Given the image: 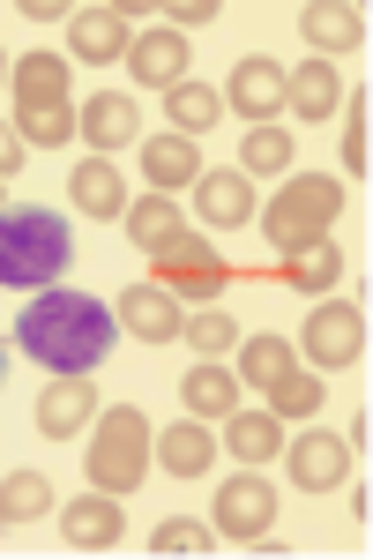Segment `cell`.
Instances as JSON below:
<instances>
[{"label":"cell","instance_id":"1","mask_svg":"<svg viewBox=\"0 0 373 560\" xmlns=\"http://www.w3.org/2000/svg\"><path fill=\"white\" fill-rule=\"evenodd\" d=\"M113 306L90 300V292H38L15 322V345L38 359L45 374H90L105 351H113Z\"/></svg>","mask_w":373,"mask_h":560},{"label":"cell","instance_id":"2","mask_svg":"<svg viewBox=\"0 0 373 560\" xmlns=\"http://www.w3.org/2000/svg\"><path fill=\"white\" fill-rule=\"evenodd\" d=\"M68 261H75V240L60 210H38V202L0 210V292H45L68 277Z\"/></svg>","mask_w":373,"mask_h":560},{"label":"cell","instance_id":"3","mask_svg":"<svg viewBox=\"0 0 373 560\" xmlns=\"http://www.w3.org/2000/svg\"><path fill=\"white\" fill-rule=\"evenodd\" d=\"M254 217H261L269 247L291 261V255H306V247L329 240V224L343 217V179H336V173H299V179H284Z\"/></svg>","mask_w":373,"mask_h":560},{"label":"cell","instance_id":"4","mask_svg":"<svg viewBox=\"0 0 373 560\" xmlns=\"http://www.w3.org/2000/svg\"><path fill=\"white\" fill-rule=\"evenodd\" d=\"M83 471H90L97 493H120V501L150 478V419L135 404H113V411L90 419V464Z\"/></svg>","mask_w":373,"mask_h":560},{"label":"cell","instance_id":"5","mask_svg":"<svg viewBox=\"0 0 373 560\" xmlns=\"http://www.w3.org/2000/svg\"><path fill=\"white\" fill-rule=\"evenodd\" d=\"M150 284H165L172 300H195V306H209L217 292H232V284H247L232 261L209 247V232H179L165 255H150Z\"/></svg>","mask_w":373,"mask_h":560},{"label":"cell","instance_id":"6","mask_svg":"<svg viewBox=\"0 0 373 560\" xmlns=\"http://www.w3.org/2000/svg\"><path fill=\"white\" fill-rule=\"evenodd\" d=\"M299 351H306L314 366H359V359H366V314L343 306V300H322L314 322H306V337H299Z\"/></svg>","mask_w":373,"mask_h":560},{"label":"cell","instance_id":"7","mask_svg":"<svg viewBox=\"0 0 373 560\" xmlns=\"http://www.w3.org/2000/svg\"><path fill=\"white\" fill-rule=\"evenodd\" d=\"M269 523H277V486L261 471H240V478L217 486V530H224V538H247L254 546Z\"/></svg>","mask_w":373,"mask_h":560},{"label":"cell","instance_id":"8","mask_svg":"<svg viewBox=\"0 0 373 560\" xmlns=\"http://www.w3.org/2000/svg\"><path fill=\"white\" fill-rule=\"evenodd\" d=\"M224 105H240L254 128H277V113H284V68L269 52H247L232 68V83H224Z\"/></svg>","mask_w":373,"mask_h":560},{"label":"cell","instance_id":"9","mask_svg":"<svg viewBox=\"0 0 373 560\" xmlns=\"http://www.w3.org/2000/svg\"><path fill=\"white\" fill-rule=\"evenodd\" d=\"M75 135H83L97 158H113L127 142H142V113H135V97H120V90H97L83 113H75Z\"/></svg>","mask_w":373,"mask_h":560},{"label":"cell","instance_id":"10","mask_svg":"<svg viewBox=\"0 0 373 560\" xmlns=\"http://www.w3.org/2000/svg\"><path fill=\"white\" fill-rule=\"evenodd\" d=\"M90 419H97V388H90V374H53V388L38 396V433L45 441H75Z\"/></svg>","mask_w":373,"mask_h":560},{"label":"cell","instance_id":"11","mask_svg":"<svg viewBox=\"0 0 373 560\" xmlns=\"http://www.w3.org/2000/svg\"><path fill=\"white\" fill-rule=\"evenodd\" d=\"M150 464L172 478H202L209 464H217V433H209V419H172L165 433H150Z\"/></svg>","mask_w":373,"mask_h":560},{"label":"cell","instance_id":"12","mask_svg":"<svg viewBox=\"0 0 373 560\" xmlns=\"http://www.w3.org/2000/svg\"><path fill=\"white\" fill-rule=\"evenodd\" d=\"M284 464H291V486L299 493H336L343 471H351V441L343 433H299V448H291Z\"/></svg>","mask_w":373,"mask_h":560},{"label":"cell","instance_id":"13","mask_svg":"<svg viewBox=\"0 0 373 560\" xmlns=\"http://www.w3.org/2000/svg\"><path fill=\"white\" fill-rule=\"evenodd\" d=\"M60 538L75 553L120 546V493H75V501H60Z\"/></svg>","mask_w":373,"mask_h":560},{"label":"cell","instance_id":"14","mask_svg":"<svg viewBox=\"0 0 373 560\" xmlns=\"http://www.w3.org/2000/svg\"><path fill=\"white\" fill-rule=\"evenodd\" d=\"M187 60H195V45L179 38V31H142V38L127 45V75H135L142 90L187 83Z\"/></svg>","mask_w":373,"mask_h":560},{"label":"cell","instance_id":"15","mask_svg":"<svg viewBox=\"0 0 373 560\" xmlns=\"http://www.w3.org/2000/svg\"><path fill=\"white\" fill-rule=\"evenodd\" d=\"M120 329L142 345H179V300L165 284H127L120 292Z\"/></svg>","mask_w":373,"mask_h":560},{"label":"cell","instance_id":"16","mask_svg":"<svg viewBox=\"0 0 373 560\" xmlns=\"http://www.w3.org/2000/svg\"><path fill=\"white\" fill-rule=\"evenodd\" d=\"M195 210H202V224H247L261 210V195H254V179L240 165H217V173L195 179Z\"/></svg>","mask_w":373,"mask_h":560},{"label":"cell","instance_id":"17","mask_svg":"<svg viewBox=\"0 0 373 560\" xmlns=\"http://www.w3.org/2000/svg\"><path fill=\"white\" fill-rule=\"evenodd\" d=\"M68 202H75L83 217L120 224V210L135 202V195H127V179H120V165H113V158H90V165H75V173H68Z\"/></svg>","mask_w":373,"mask_h":560},{"label":"cell","instance_id":"18","mask_svg":"<svg viewBox=\"0 0 373 560\" xmlns=\"http://www.w3.org/2000/svg\"><path fill=\"white\" fill-rule=\"evenodd\" d=\"M68 45H75V60H90V68H113L135 38H127L120 8H75L68 15Z\"/></svg>","mask_w":373,"mask_h":560},{"label":"cell","instance_id":"19","mask_svg":"<svg viewBox=\"0 0 373 560\" xmlns=\"http://www.w3.org/2000/svg\"><path fill=\"white\" fill-rule=\"evenodd\" d=\"M142 173H150V195H179L202 179V150L187 135H150L142 142Z\"/></svg>","mask_w":373,"mask_h":560},{"label":"cell","instance_id":"20","mask_svg":"<svg viewBox=\"0 0 373 560\" xmlns=\"http://www.w3.org/2000/svg\"><path fill=\"white\" fill-rule=\"evenodd\" d=\"M336 105H343V83H336L329 60H299V68H284V113H299V120H329Z\"/></svg>","mask_w":373,"mask_h":560},{"label":"cell","instance_id":"21","mask_svg":"<svg viewBox=\"0 0 373 560\" xmlns=\"http://www.w3.org/2000/svg\"><path fill=\"white\" fill-rule=\"evenodd\" d=\"M8 90H15V105H68V60L23 52V60H8Z\"/></svg>","mask_w":373,"mask_h":560},{"label":"cell","instance_id":"22","mask_svg":"<svg viewBox=\"0 0 373 560\" xmlns=\"http://www.w3.org/2000/svg\"><path fill=\"white\" fill-rule=\"evenodd\" d=\"M120 224H127V240H135L142 255H165L172 240L187 232V224H179V202H172V195H135V202L120 210Z\"/></svg>","mask_w":373,"mask_h":560},{"label":"cell","instance_id":"23","mask_svg":"<svg viewBox=\"0 0 373 560\" xmlns=\"http://www.w3.org/2000/svg\"><path fill=\"white\" fill-rule=\"evenodd\" d=\"M224 448H232L240 464H277V456H284V419H277V411H232V419H224Z\"/></svg>","mask_w":373,"mask_h":560},{"label":"cell","instance_id":"24","mask_svg":"<svg viewBox=\"0 0 373 560\" xmlns=\"http://www.w3.org/2000/svg\"><path fill=\"white\" fill-rule=\"evenodd\" d=\"M165 113H172V135H187V142H195V135H209L217 120H224V90H209V83L187 75V83L165 90Z\"/></svg>","mask_w":373,"mask_h":560},{"label":"cell","instance_id":"25","mask_svg":"<svg viewBox=\"0 0 373 560\" xmlns=\"http://www.w3.org/2000/svg\"><path fill=\"white\" fill-rule=\"evenodd\" d=\"M179 404H187V419H232V411H240V374L195 366V374L179 382Z\"/></svg>","mask_w":373,"mask_h":560},{"label":"cell","instance_id":"26","mask_svg":"<svg viewBox=\"0 0 373 560\" xmlns=\"http://www.w3.org/2000/svg\"><path fill=\"white\" fill-rule=\"evenodd\" d=\"M291 366H299V345L291 337H247L240 345V382L247 388H277Z\"/></svg>","mask_w":373,"mask_h":560},{"label":"cell","instance_id":"27","mask_svg":"<svg viewBox=\"0 0 373 560\" xmlns=\"http://www.w3.org/2000/svg\"><path fill=\"white\" fill-rule=\"evenodd\" d=\"M53 509H60V501H53V486H45L38 471H8L0 478V523H45Z\"/></svg>","mask_w":373,"mask_h":560},{"label":"cell","instance_id":"28","mask_svg":"<svg viewBox=\"0 0 373 560\" xmlns=\"http://www.w3.org/2000/svg\"><path fill=\"white\" fill-rule=\"evenodd\" d=\"M284 284H291V292H329V284H343V247H336V240H322V247L291 255L284 261Z\"/></svg>","mask_w":373,"mask_h":560},{"label":"cell","instance_id":"29","mask_svg":"<svg viewBox=\"0 0 373 560\" xmlns=\"http://www.w3.org/2000/svg\"><path fill=\"white\" fill-rule=\"evenodd\" d=\"M15 135H23V150L31 142L38 150H60L75 135V105H15Z\"/></svg>","mask_w":373,"mask_h":560},{"label":"cell","instance_id":"30","mask_svg":"<svg viewBox=\"0 0 373 560\" xmlns=\"http://www.w3.org/2000/svg\"><path fill=\"white\" fill-rule=\"evenodd\" d=\"M306 45H322V60H336V52H351L359 45V15L351 8H306Z\"/></svg>","mask_w":373,"mask_h":560},{"label":"cell","instance_id":"31","mask_svg":"<svg viewBox=\"0 0 373 560\" xmlns=\"http://www.w3.org/2000/svg\"><path fill=\"white\" fill-rule=\"evenodd\" d=\"M179 345H195L202 359H217V351L240 345V322H232L224 306H202V314H187V322H179Z\"/></svg>","mask_w":373,"mask_h":560},{"label":"cell","instance_id":"32","mask_svg":"<svg viewBox=\"0 0 373 560\" xmlns=\"http://www.w3.org/2000/svg\"><path fill=\"white\" fill-rule=\"evenodd\" d=\"M322 404H329V388H322V374H299V366H291L284 382L269 388V411H277V419H314Z\"/></svg>","mask_w":373,"mask_h":560},{"label":"cell","instance_id":"33","mask_svg":"<svg viewBox=\"0 0 373 560\" xmlns=\"http://www.w3.org/2000/svg\"><path fill=\"white\" fill-rule=\"evenodd\" d=\"M284 165H291V135H284V128H254L247 142H240V173H247V179H254V173L277 179Z\"/></svg>","mask_w":373,"mask_h":560},{"label":"cell","instance_id":"34","mask_svg":"<svg viewBox=\"0 0 373 560\" xmlns=\"http://www.w3.org/2000/svg\"><path fill=\"white\" fill-rule=\"evenodd\" d=\"M217 546V530L209 523H195V516H172V523H158V538H150V553H209Z\"/></svg>","mask_w":373,"mask_h":560},{"label":"cell","instance_id":"35","mask_svg":"<svg viewBox=\"0 0 373 560\" xmlns=\"http://www.w3.org/2000/svg\"><path fill=\"white\" fill-rule=\"evenodd\" d=\"M343 165H351V179H366V90L343 97Z\"/></svg>","mask_w":373,"mask_h":560},{"label":"cell","instance_id":"36","mask_svg":"<svg viewBox=\"0 0 373 560\" xmlns=\"http://www.w3.org/2000/svg\"><path fill=\"white\" fill-rule=\"evenodd\" d=\"M202 23H217V0H179V8L165 15V31H179V38H187V31H202Z\"/></svg>","mask_w":373,"mask_h":560},{"label":"cell","instance_id":"37","mask_svg":"<svg viewBox=\"0 0 373 560\" xmlns=\"http://www.w3.org/2000/svg\"><path fill=\"white\" fill-rule=\"evenodd\" d=\"M23 173V135H15V120H0V179Z\"/></svg>","mask_w":373,"mask_h":560},{"label":"cell","instance_id":"38","mask_svg":"<svg viewBox=\"0 0 373 560\" xmlns=\"http://www.w3.org/2000/svg\"><path fill=\"white\" fill-rule=\"evenodd\" d=\"M0 75H8V52H0Z\"/></svg>","mask_w":373,"mask_h":560},{"label":"cell","instance_id":"39","mask_svg":"<svg viewBox=\"0 0 373 560\" xmlns=\"http://www.w3.org/2000/svg\"><path fill=\"white\" fill-rule=\"evenodd\" d=\"M0 374H8V359H0Z\"/></svg>","mask_w":373,"mask_h":560}]
</instances>
